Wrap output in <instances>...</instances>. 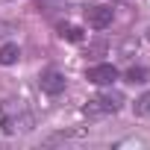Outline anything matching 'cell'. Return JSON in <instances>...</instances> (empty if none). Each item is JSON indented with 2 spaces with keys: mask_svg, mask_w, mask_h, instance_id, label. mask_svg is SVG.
I'll return each mask as SVG.
<instances>
[{
  "mask_svg": "<svg viewBox=\"0 0 150 150\" xmlns=\"http://www.w3.org/2000/svg\"><path fill=\"white\" fill-rule=\"evenodd\" d=\"M9 33H15V27L6 24V21H0V35H9Z\"/></svg>",
  "mask_w": 150,
  "mask_h": 150,
  "instance_id": "8fae6325",
  "label": "cell"
},
{
  "mask_svg": "<svg viewBox=\"0 0 150 150\" xmlns=\"http://www.w3.org/2000/svg\"><path fill=\"white\" fill-rule=\"evenodd\" d=\"M27 132V129H33V118L24 112V106L21 103H15V100H9L6 106H3V132Z\"/></svg>",
  "mask_w": 150,
  "mask_h": 150,
  "instance_id": "7a4b0ae2",
  "label": "cell"
},
{
  "mask_svg": "<svg viewBox=\"0 0 150 150\" xmlns=\"http://www.w3.org/2000/svg\"><path fill=\"white\" fill-rule=\"evenodd\" d=\"M35 3H38V12L56 15V12H62V9L68 6V0H35Z\"/></svg>",
  "mask_w": 150,
  "mask_h": 150,
  "instance_id": "8992f818",
  "label": "cell"
},
{
  "mask_svg": "<svg viewBox=\"0 0 150 150\" xmlns=\"http://www.w3.org/2000/svg\"><path fill=\"white\" fill-rule=\"evenodd\" d=\"M38 83H41V91H47V94H53V97L65 91V77H62V74H59L56 68H50V71H44Z\"/></svg>",
  "mask_w": 150,
  "mask_h": 150,
  "instance_id": "5b68a950",
  "label": "cell"
},
{
  "mask_svg": "<svg viewBox=\"0 0 150 150\" xmlns=\"http://www.w3.org/2000/svg\"><path fill=\"white\" fill-rule=\"evenodd\" d=\"M86 80L94 83V86H112L118 80V68L115 65H91L86 71Z\"/></svg>",
  "mask_w": 150,
  "mask_h": 150,
  "instance_id": "3957f363",
  "label": "cell"
},
{
  "mask_svg": "<svg viewBox=\"0 0 150 150\" xmlns=\"http://www.w3.org/2000/svg\"><path fill=\"white\" fill-rule=\"evenodd\" d=\"M86 21H88V27H94V30H106V27L112 24V9H109V6H88V9H86Z\"/></svg>",
  "mask_w": 150,
  "mask_h": 150,
  "instance_id": "277c9868",
  "label": "cell"
},
{
  "mask_svg": "<svg viewBox=\"0 0 150 150\" xmlns=\"http://www.w3.org/2000/svg\"><path fill=\"white\" fill-rule=\"evenodd\" d=\"M59 35L68 38V41H83V30L74 27V24H62V27H59Z\"/></svg>",
  "mask_w": 150,
  "mask_h": 150,
  "instance_id": "ba28073f",
  "label": "cell"
},
{
  "mask_svg": "<svg viewBox=\"0 0 150 150\" xmlns=\"http://www.w3.org/2000/svg\"><path fill=\"white\" fill-rule=\"evenodd\" d=\"M127 83H132V86L147 83V68H129L127 71Z\"/></svg>",
  "mask_w": 150,
  "mask_h": 150,
  "instance_id": "30bf717a",
  "label": "cell"
},
{
  "mask_svg": "<svg viewBox=\"0 0 150 150\" xmlns=\"http://www.w3.org/2000/svg\"><path fill=\"white\" fill-rule=\"evenodd\" d=\"M121 103H124V94H118V91H106V94L91 97V100L83 106V112H86L88 118H103V115H115V112L121 109Z\"/></svg>",
  "mask_w": 150,
  "mask_h": 150,
  "instance_id": "6da1fadb",
  "label": "cell"
},
{
  "mask_svg": "<svg viewBox=\"0 0 150 150\" xmlns=\"http://www.w3.org/2000/svg\"><path fill=\"white\" fill-rule=\"evenodd\" d=\"M132 109H135V115H138V118H150V91H147V94H141V97L135 100V106H132Z\"/></svg>",
  "mask_w": 150,
  "mask_h": 150,
  "instance_id": "9c48e42d",
  "label": "cell"
},
{
  "mask_svg": "<svg viewBox=\"0 0 150 150\" xmlns=\"http://www.w3.org/2000/svg\"><path fill=\"white\" fill-rule=\"evenodd\" d=\"M147 38H150V30H147Z\"/></svg>",
  "mask_w": 150,
  "mask_h": 150,
  "instance_id": "7c38bea8",
  "label": "cell"
},
{
  "mask_svg": "<svg viewBox=\"0 0 150 150\" xmlns=\"http://www.w3.org/2000/svg\"><path fill=\"white\" fill-rule=\"evenodd\" d=\"M18 56H21L18 44H3V47H0V65H15Z\"/></svg>",
  "mask_w": 150,
  "mask_h": 150,
  "instance_id": "52a82bcc",
  "label": "cell"
}]
</instances>
